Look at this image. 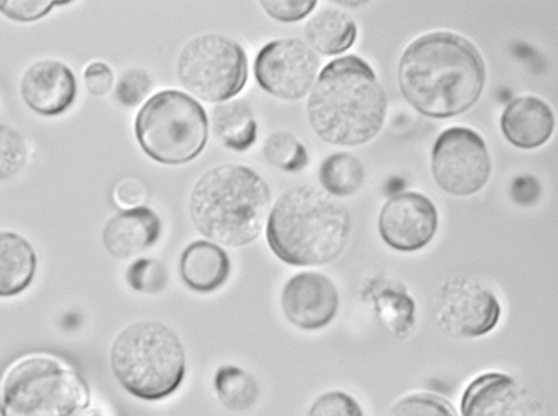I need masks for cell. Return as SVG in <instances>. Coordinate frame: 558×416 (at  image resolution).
I'll list each match as a JSON object with an SVG mask.
<instances>
[{"instance_id":"1","label":"cell","mask_w":558,"mask_h":416,"mask_svg":"<svg viewBox=\"0 0 558 416\" xmlns=\"http://www.w3.org/2000/svg\"><path fill=\"white\" fill-rule=\"evenodd\" d=\"M400 93L420 114L453 119L473 109L486 84L480 49L463 35L435 32L405 48L398 69Z\"/></svg>"},{"instance_id":"2","label":"cell","mask_w":558,"mask_h":416,"mask_svg":"<svg viewBox=\"0 0 558 416\" xmlns=\"http://www.w3.org/2000/svg\"><path fill=\"white\" fill-rule=\"evenodd\" d=\"M388 98L377 74L357 56L335 59L314 83L307 119L319 139L333 146L368 144L383 130Z\"/></svg>"},{"instance_id":"3","label":"cell","mask_w":558,"mask_h":416,"mask_svg":"<svg viewBox=\"0 0 558 416\" xmlns=\"http://www.w3.org/2000/svg\"><path fill=\"white\" fill-rule=\"evenodd\" d=\"M350 236L348 208L314 186L283 192L268 215V246L288 266L317 267L338 260Z\"/></svg>"},{"instance_id":"4","label":"cell","mask_w":558,"mask_h":416,"mask_svg":"<svg viewBox=\"0 0 558 416\" xmlns=\"http://www.w3.org/2000/svg\"><path fill=\"white\" fill-rule=\"evenodd\" d=\"M271 206V191L255 170L221 164L197 178L190 196V216L206 240L243 247L258 240Z\"/></svg>"},{"instance_id":"5","label":"cell","mask_w":558,"mask_h":416,"mask_svg":"<svg viewBox=\"0 0 558 416\" xmlns=\"http://www.w3.org/2000/svg\"><path fill=\"white\" fill-rule=\"evenodd\" d=\"M110 364L126 392L148 401L170 397L186 372L179 334L155 321L135 322L120 332L111 346Z\"/></svg>"},{"instance_id":"6","label":"cell","mask_w":558,"mask_h":416,"mask_svg":"<svg viewBox=\"0 0 558 416\" xmlns=\"http://www.w3.org/2000/svg\"><path fill=\"white\" fill-rule=\"evenodd\" d=\"M209 125V117L199 101L181 90L167 89L142 106L135 119V136L151 160L182 166L205 150Z\"/></svg>"},{"instance_id":"7","label":"cell","mask_w":558,"mask_h":416,"mask_svg":"<svg viewBox=\"0 0 558 416\" xmlns=\"http://www.w3.org/2000/svg\"><path fill=\"white\" fill-rule=\"evenodd\" d=\"M88 401L83 378L49 355L19 359L0 388L3 416H77Z\"/></svg>"},{"instance_id":"8","label":"cell","mask_w":558,"mask_h":416,"mask_svg":"<svg viewBox=\"0 0 558 416\" xmlns=\"http://www.w3.org/2000/svg\"><path fill=\"white\" fill-rule=\"evenodd\" d=\"M177 77L197 99L206 103H226L246 86L247 56L236 40L225 35H199L181 49Z\"/></svg>"},{"instance_id":"9","label":"cell","mask_w":558,"mask_h":416,"mask_svg":"<svg viewBox=\"0 0 558 416\" xmlns=\"http://www.w3.org/2000/svg\"><path fill=\"white\" fill-rule=\"evenodd\" d=\"M430 170L436 184L449 195L473 196L490 180L488 146L478 132L451 126L435 142Z\"/></svg>"},{"instance_id":"10","label":"cell","mask_w":558,"mask_h":416,"mask_svg":"<svg viewBox=\"0 0 558 416\" xmlns=\"http://www.w3.org/2000/svg\"><path fill=\"white\" fill-rule=\"evenodd\" d=\"M319 71V58L306 42L296 38L272 40L255 60V77L274 98L299 100L308 95Z\"/></svg>"},{"instance_id":"11","label":"cell","mask_w":558,"mask_h":416,"mask_svg":"<svg viewBox=\"0 0 558 416\" xmlns=\"http://www.w3.org/2000/svg\"><path fill=\"white\" fill-rule=\"evenodd\" d=\"M501 306L494 292L473 278L453 277L440 287L436 319L456 338H480L494 331Z\"/></svg>"},{"instance_id":"12","label":"cell","mask_w":558,"mask_h":416,"mask_svg":"<svg viewBox=\"0 0 558 416\" xmlns=\"http://www.w3.org/2000/svg\"><path fill=\"white\" fill-rule=\"evenodd\" d=\"M438 210L418 192L399 193L385 203L378 220L379 235L393 250L418 252L438 231Z\"/></svg>"},{"instance_id":"13","label":"cell","mask_w":558,"mask_h":416,"mask_svg":"<svg viewBox=\"0 0 558 416\" xmlns=\"http://www.w3.org/2000/svg\"><path fill=\"white\" fill-rule=\"evenodd\" d=\"M281 304L289 322L302 331H319L337 317L339 293L323 273L302 272L283 286Z\"/></svg>"},{"instance_id":"14","label":"cell","mask_w":558,"mask_h":416,"mask_svg":"<svg viewBox=\"0 0 558 416\" xmlns=\"http://www.w3.org/2000/svg\"><path fill=\"white\" fill-rule=\"evenodd\" d=\"M463 416H543L539 403L514 378L500 372L481 375L465 389Z\"/></svg>"},{"instance_id":"15","label":"cell","mask_w":558,"mask_h":416,"mask_svg":"<svg viewBox=\"0 0 558 416\" xmlns=\"http://www.w3.org/2000/svg\"><path fill=\"white\" fill-rule=\"evenodd\" d=\"M20 94L34 113L56 117L73 106L77 98V79L73 70L60 60H38L25 70Z\"/></svg>"},{"instance_id":"16","label":"cell","mask_w":558,"mask_h":416,"mask_svg":"<svg viewBox=\"0 0 558 416\" xmlns=\"http://www.w3.org/2000/svg\"><path fill=\"white\" fill-rule=\"evenodd\" d=\"M160 235V217L151 208L141 206L110 218L104 230V245L109 255L126 260L155 246Z\"/></svg>"},{"instance_id":"17","label":"cell","mask_w":558,"mask_h":416,"mask_svg":"<svg viewBox=\"0 0 558 416\" xmlns=\"http://www.w3.org/2000/svg\"><path fill=\"white\" fill-rule=\"evenodd\" d=\"M555 126L550 106L536 96H521L510 101L500 117L505 138L522 150H534L547 144Z\"/></svg>"},{"instance_id":"18","label":"cell","mask_w":558,"mask_h":416,"mask_svg":"<svg viewBox=\"0 0 558 416\" xmlns=\"http://www.w3.org/2000/svg\"><path fill=\"white\" fill-rule=\"evenodd\" d=\"M182 281L192 291L211 293L226 285L231 273L227 252L216 243L196 241L187 245L180 258Z\"/></svg>"},{"instance_id":"19","label":"cell","mask_w":558,"mask_h":416,"mask_svg":"<svg viewBox=\"0 0 558 416\" xmlns=\"http://www.w3.org/2000/svg\"><path fill=\"white\" fill-rule=\"evenodd\" d=\"M363 298L396 338H409L415 327V303L405 287L392 279L377 278L364 287Z\"/></svg>"},{"instance_id":"20","label":"cell","mask_w":558,"mask_h":416,"mask_svg":"<svg viewBox=\"0 0 558 416\" xmlns=\"http://www.w3.org/2000/svg\"><path fill=\"white\" fill-rule=\"evenodd\" d=\"M37 253L14 232H0V297H14L32 285L37 273Z\"/></svg>"},{"instance_id":"21","label":"cell","mask_w":558,"mask_h":416,"mask_svg":"<svg viewBox=\"0 0 558 416\" xmlns=\"http://www.w3.org/2000/svg\"><path fill=\"white\" fill-rule=\"evenodd\" d=\"M357 24L339 9H323L304 28L307 45L314 52L335 56L347 52L357 39Z\"/></svg>"},{"instance_id":"22","label":"cell","mask_w":558,"mask_h":416,"mask_svg":"<svg viewBox=\"0 0 558 416\" xmlns=\"http://www.w3.org/2000/svg\"><path fill=\"white\" fill-rule=\"evenodd\" d=\"M211 130L227 149L247 151L257 139V121L245 100H228L217 105L211 113Z\"/></svg>"},{"instance_id":"23","label":"cell","mask_w":558,"mask_h":416,"mask_svg":"<svg viewBox=\"0 0 558 416\" xmlns=\"http://www.w3.org/2000/svg\"><path fill=\"white\" fill-rule=\"evenodd\" d=\"M319 184L333 197L354 195L362 187L365 171L362 161L350 154L327 157L319 167Z\"/></svg>"},{"instance_id":"24","label":"cell","mask_w":558,"mask_h":416,"mask_svg":"<svg viewBox=\"0 0 558 416\" xmlns=\"http://www.w3.org/2000/svg\"><path fill=\"white\" fill-rule=\"evenodd\" d=\"M216 389L218 397L231 409H247L257 401V383L246 370L241 368L222 367L218 369Z\"/></svg>"},{"instance_id":"25","label":"cell","mask_w":558,"mask_h":416,"mask_svg":"<svg viewBox=\"0 0 558 416\" xmlns=\"http://www.w3.org/2000/svg\"><path fill=\"white\" fill-rule=\"evenodd\" d=\"M263 150L271 166L291 174L306 169L308 164L306 147L288 131L274 132L264 144Z\"/></svg>"},{"instance_id":"26","label":"cell","mask_w":558,"mask_h":416,"mask_svg":"<svg viewBox=\"0 0 558 416\" xmlns=\"http://www.w3.org/2000/svg\"><path fill=\"white\" fill-rule=\"evenodd\" d=\"M24 136L12 126L0 124V181L17 175L27 162Z\"/></svg>"},{"instance_id":"27","label":"cell","mask_w":558,"mask_h":416,"mask_svg":"<svg viewBox=\"0 0 558 416\" xmlns=\"http://www.w3.org/2000/svg\"><path fill=\"white\" fill-rule=\"evenodd\" d=\"M125 277L131 289L145 294L159 293L169 282V273L163 264L151 258H140L132 262Z\"/></svg>"},{"instance_id":"28","label":"cell","mask_w":558,"mask_h":416,"mask_svg":"<svg viewBox=\"0 0 558 416\" xmlns=\"http://www.w3.org/2000/svg\"><path fill=\"white\" fill-rule=\"evenodd\" d=\"M388 416H458L448 401L430 394L408 395L389 411Z\"/></svg>"},{"instance_id":"29","label":"cell","mask_w":558,"mask_h":416,"mask_svg":"<svg viewBox=\"0 0 558 416\" xmlns=\"http://www.w3.org/2000/svg\"><path fill=\"white\" fill-rule=\"evenodd\" d=\"M151 86L154 84L148 71L142 69L125 71L116 86L117 100L125 108H135L148 98Z\"/></svg>"},{"instance_id":"30","label":"cell","mask_w":558,"mask_h":416,"mask_svg":"<svg viewBox=\"0 0 558 416\" xmlns=\"http://www.w3.org/2000/svg\"><path fill=\"white\" fill-rule=\"evenodd\" d=\"M308 416H364V413L353 395L333 390L314 401Z\"/></svg>"},{"instance_id":"31","label":"cell","mask_w":558,"mask_h":416,"mask_svg":"<svg viewBox=\"0 0 558 416\" xmlns=\"http://www.w3.org/2000/svg\"><path fill=\"white\" fill-rule=\"evenodd\" d=\"M58 2L49 0H0V13L17 23H33L47 17Z\"/></svg>"},{"instance_id":"32","label":"cell","mask_w":558,"mask_h":416,"mask_svg":"<svg viewBox=\"0 0 558 416\" xmlns=\"http://www.w3.org/2000/svg\"><path fill=\"white\" fill-rule=\"evenodd\" d=\"M260 4L268 16L281 23L301 22L317 7L316 0H263Z\"/></svg>"},{"instance_id":"33","label":"cell","mask_w":558,"mask_h":416,"mask_svg":"<svg viewBox=\"0 0 558 416\" xmlns=\"http://www.w3.org/2000/svg\"><path fill=\"white\" fill-rule=\"evenodd\" d=\"M148 199V189L138 178H124L113 187V200L120 207H141Z\"/></svg>"},{"instance_id":"34","label":"cell","mask_w":558,"mask_h":416,"mask_svg":"<svg viewBox=\"0 0 558 416\" xmlns=\"http://www.w3.org/2000/svg\"><path fill=\"white\" fill-rule=\"evenodd\" d=\"M86 90L93 96H106L114 85L113 70L104 62H94L84 70Z\"/></svg>"},{"instance_id":"35","label":"cell","mask_w":558,"mask_h":416,"mask_svg":"<svg viewBox=\"0 0 558 416\" xmlns=\"http://www.w3.org/2000/svg\"><path fill=\"white\" fill-rule=\"evenodd\" d=\"M339 4H343V7H349V8H359V7H362V4H365L367 2H352V3H349V2H338Z\"/></svg>"},{"instance_id":"36","label":"cell","mask_w":558,"mask_h":416,"mask_svg":"<svg viewBox=\"0 0 558 416\" xmlns=\"http://www.w3.org/2000/svg\"><path fill=\"white\" fill-rule=\"evenodd\" d=\"M83 416H110L108 414L101 413L99 409L89 411L88 414H85Z\"/></svg>"}]
</instances>
